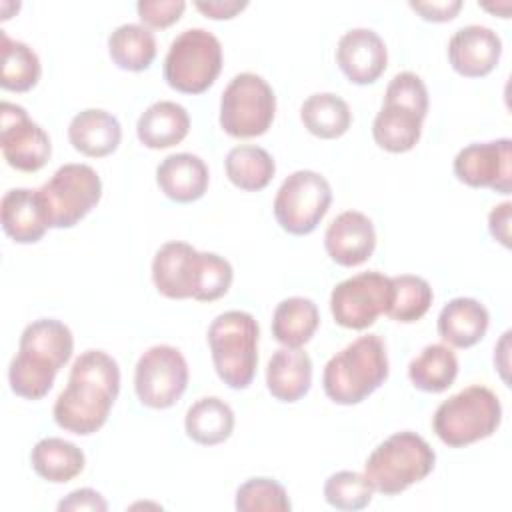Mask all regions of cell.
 <instances>
[{
  "label": "cell",
  "mask_w": 512,
  "mask_h": 512,
  "mask_svg": "<svg viewBox=\"0 0 512 512\" xmlns=\"http://www.w3.org/2000/svg\"><path fill=\"white\" fill-rule=\"evenodd\" d=\"M118 392V362L104 350H86L72 362L68 384L54 402V422L78 436L94 434L106 424Z\"/></svg>",
  "instance_id": "6da1fadb"
},
{
  "label": "cell",
  "mask_w": 512,
  "mask_h": 512,
  "mask_svg": "<svg viewBox=\"0 0 512 512\" xmlns=\"http://www.w3.org/2000/svg\"><path fill=\"white\" fill-rule=\"evenodd\" d=\"M232 278V264L224 256L198 252L188 242L170 240L152 258V282L162 296L172 300H218L228 292Z\"/></svg>",
  "instance_id": "7a4b0ae2"
},
{
  "label": "cell",
  "mask_w": 512,
  "mask_h": 512,
  "mask_svg": "<svg viewBox=\"0 0 512 512\" xmlns=\"http://www.w3.org/2000/svg\"><path fill=\"white\" fill-rule=\"evenodd\" d=\"M74 350L72 330L56 318L30 322L18 342V352L8 366L10 390L26 400L44 398Z\"/></svg>",
  "instance_id": "3957f363"
},
{
  "label": "cell",
  "mask_w": 512,
  "mask_h": 512,
  "mask_svg": "<svg viewBox=\"0 0 512 512\" xmlns=\"http://www.w3.org/2000/svg\"><path fill=\"white\" fill-rule=\"evenodd\" d=\"M386 378V344L378 334H366L352 340L326 362L322 388L332 402L352 406L368 398Z\"/></svg>",
  "instance_id": "277c9868"
},
{
  "label": "cell",
  "mask_w": 512,
  "mask_h": 512,
  "mask_svg": "<svg viewBox=\"0 0 512 512\" xmlns=\"http://www.w3.org/2000/svg\"><path fill=\"white\" fill-rule=\"evenodd\" d=\"M258 336L256 318L244 310H228L218 314L208 326V346L220 380L244 390L252 384L258 366Z\"/></svg>",
  "instance_id": "5b68a950"
},
{
  "label": "cell",
  "mask_w": 512,
  "mask_h": 512,
  "mask_svg": "<svg viewBox=\"0 0 512 512\" xmlns=\"http://www.w3.org/2000/svg\"><path fill=\"white\" fill-rule=\"evenodd\" d=\"M436 464V452L416 432L402 430L380 442L364 464V476L374 490L396 496L412 484L424 480Z\"/></svg>",
  "instance_id": "8992f818"
},
{
  "label": "cell",
  "mask_w": 512,
  "mask_h": 512,
  "mask_svg": "<svg viewBox=\"0 0 512 512\" xmlns=\"http://www.w3.org/2000/svg\"><path fill=\"white\" fill-rule=\"evenodd\" d=\"M500 422V398L490 388L472 384L436 408L432 430L446 446L462 448L492 436Z\"/></svg>",
  "instance_id": "52a82bcc"
},
{
  "label": "cell",
  "mask_w": 512,
  "mask_h": 512,
  "mask_svg": "<svg viewBox=\"0 0 512 512\" xmlns=\"http://www.w3.org/2000/svg\"><path fill=\"white\" fill-rule=\"evenodd\" d=\"M222 70V44L206 28H186L168 46L164 80L184 94H202Z\"/></svg>",
  "instance_id": "ba28073f"
},
{
  "label": "cell",
  "mask_w": 512,
  "mask_h": 512,
  "mask_svg": "<svg viewBox=\"0 0 512 512\" xmlns=\"http://www.w3.org/2000/svg\"><path fill=\"white\" fill-rule=\"evenodd\" d=\"M36 192L48 228H72L100 202L102 180L92 166L70 162Z\"/></svg>",
  "instance_id": "9c48e42d"
},
{
  "label": "cell",
  "mask_w": 512,
  "mask_h": 512,
  "mask_svg": "<svg viewBox=\"0 0 512 512\" xmlns=\"http://www.w3.org/2000/svg\"><path fill=\"white\" fill-rule=\"evenodd\" d=\"M274 114L276 96L272 86L254 72H240L222 92L218 122L234 138H254L272 126Z\"/></svg>",
  "instance_id": "30bf717a"
},
{
  "label": "cell",
  "mask_w": 512,
  "mask_h": 512,
  "mask_svg": "<svg viewBox=\"0 0 512 512\" xmlns=\"http://www.w3.org/2000/svg\"><path fill=\"white\" fill-rule=\"evenodd\" d=\"M332 202L330 182L314 170H296L284 178L274 196V218L294 236L310 234Z\"/></svg>",
  "instance_id": "8fae6325"
},
{
  "label": "cell",
  "mask_w": 512,
  "mask_h": 512,
  "mask_svg": "<svg viewBox=\"0 0 512 512\" xmlns=\"http://www.w3.org/2000/svg\"><path fill=\"white\" fill-rule=\"evenodd\" d=\"M188 386V364L182 352L170 344H154L140 354L134 368L138 400L156 410L176 404Z\"/></svg>",
  "instance_id": "7c38bea8"
},
{
  "label": "cell",
  "mask_w": 512,
  "mask_h": 512,
  "mask_svg": "<svg viewBox=\"0 0 512 512\" xmlns=\"http://www.w3.org/2000/svg\"><path fill=\"white\" fill-rule=\"evenodd\" d=\"M392 300V280L378 270L354 274L332 288L330 312L342 328L364 330L386 314Z\"/></svg>",
  "instance_id": "4fadbf2b"
},
{
  "label": "cell",
  "mask_w": 512,
  "mask_h": 512,
  "mask_svg": "<svg viewBox=\"0 0 512 512\" xmlns=\"http://www.w3.org/2000/svg\"><path fill=\"white\" fill-rule=\"evenodd\" d=\"M0 146L4 160L20 172L44 168L52 154L46 130L22 106L8 100L0 104Z\"/></svg>",
  "instance_id": "5bb4252c"
},
{
  "label": "cell",
  "mask_w": 512,
  "mask_h": 512,
  "mask_svg": "<svg viewBox=\"0 0 512 512\" xmlns=\"http://www.w3.org/2000/svg\"><path fill=\"white\" fill-rule=\"evenodd\" d=\"M454 174L472 188H490L498 194L512 190V140L474 142L454 156Z\"/></svg>",
  "instance_id": "9a60e30c"
},
{
  "label": "cell",
  "mask_w": 512,
  "mask_h": 512,
  "mask_svg": "<svg viewBox=\"0 0 512 512\" xmlns=\"http://www.w3.org/2000/svg\"><path fill=\"white\" fill-rule=\"evenodd\" d=\"M336 62L350 82L364 86L382 76L388 64V50L372 28H352L336 44Z\"/></svg>",
  "instance_id": "2e32d148"
},
{
  "label": "cell",
  "mask_w": 512,
  "mask_h": 512,
  "mask_svg": "<svg viewBox=\"0 0 512 512\" xmlns=\"http://www.w3.org/2000/svg\"><path fill=\"white\" fill-rule=\"evenodd\" d=\"M502 54L500 36L482 24L458 28L448 40V60L452 68L466 78L490 74Z\"/></svg>",
  "instance_id": "e0dca14e"
},
{
  "label": "cell",
  "mask_w": 512,
  "mask_h": 512,
  "mask_svg": "<svg viewBox=\"0 0 512 512\" xmlns=\"http://www.w3.org/2000/svg\"><path fill=\"white\" fill-rule=\"evenodd\" d=\"M328 256L346 268L366 262L376 248V230L372 220L358 210L340 212L324 232Z\"/></svg>",
  "instance_id": "ac0fdd59"
},
{
  "label": "cell",
  "mask_w": 512,
  "mask_h": 512,
  "mask_svg": "<svg viewBox=\"0 0 512 512\" xmlns=\"http://www.w3.org/2000/svg\"><path fill=\"white\" fill-rule=\"evenodd\" d=\"M210 174L206 162L190 152H176L166 156L156 166V184L174 202L188 204L204 196Z\"/></svg>",
  "instance_id": "d6986e66"
},
{
  "label": "cell",
  "mask_w": 512,
  "mask_h": 512,
  "mask_svg": "<svg viewBox=\"0 0 512 512\" xmlns=\"http://www.w3.org/2000/svg\"><path fill=\"white\" fill-rule=\"evenodd\" d=\"M424 118V112L408 104L384 98L382 108L372 122V138L386 152H408L420 140Z\"/></svg>",
  "instance_id": "ffe728a7"
},
{
  "label": "cell",
  "mask_w": 512,
  "mask_h": 512,
  "mask_svg": "<svg viewBox=\"0 0 512 512\" xmlns=\"http://www.w3.org/2000/svg\"><path fill=\"white\" fill-rule=\"evenodd\" d=\"M68 140L80 154L102 158L118 148L122 126L114 114L102 108H86L70 120Z\"/></svg>",
  "instance_id": "44dd1931"
},
{
  "label": "cell",
  "mask_w": 512,
  "mask_h": 512,
  "mask_svg": "<svg viewBox=\"0 0 512 512\" xmlns=\"http://www.w3.org/2000/svg\"><path fill=\"white\" fill-rule=\"evenodd\" d=\"M490 324V314L476 298H452L438 314V334L444 342L456 348H470L478 344Z\"/></svg>",
  "instance_id": "7402d4cb"
},
{
  "label": "cell",
  "mask_w": 512,
  "mask_h": 512,
  "mask_svg": "<svg viewBox=\"0 0 512 512\" xmlns=\"http://www.w3.org/2000/svg\"><path fill=\"white\" fill-rule=\"evenodd\" d=\"M312 384V360L300 348H278L266 366L268 392L280 402L300 400Z\"/></svg>",
  "instance_id": "603a6c76"
},
{
  "label": "cell",
  "mask_w": 512,
  "mask_h": 512,
  "mask_svg": "<svg viewBox=\"0 0 512 512\" xmlns=\"http://www.w3.org/2000/svg\"><path fill=\"white\" fill-rule=\"evenodd\" d=\"M0 218L4 232L18 244H34L48 230L38 192L30 188H10L2 196Z\"/></svg>",
  "instance_id": "cb8c5ba5"
},
{
  "label": "cell",
  "mask_w": 512,
  "mask_h": 512,
  "mask_svg": "<svg viewBox=\"0 0 512 512\" xmlns=\"http://www.w3.org/2000/svg\"><path fill=\"white\" fill-rule=\"evenodd\" d=\"M190 130V116L186 108L172 100H158L150 104L136 122L138 140L152 150L180 144Z\"/></svg>",
  "instance_id": "d4e9b609"
},
{
  "label": "cell",
  "mask_w": 512,
  "mask_h": 512,
  "mask_svg": "<svg viewBox=\"0 0 512 512\" xmlns=\"http://www.w3.org/2000/svg\"><path fill=\"white\" fill-rule=\"evenodd\" d=\"M30 464L40 478L52 484H64L84 470L86 456L74 442L48 436L34 444Z\"/></svg>",
  "instance_id": "484cf974"
},
{
  "label": "cell",
  "mask_w": 512,
  "mask_h": 512,
  "mask_svg": "<svg viewBox=\"0 0 512 512\" xmlns=\"http://www.w3.org/2000/svg\"><path fill=\"white\" fill-rule=\"evenodd\" d=\"M188 438L202 446H214L230 438L234 430V412L218 396H204L192 402L184 416Z\"/></svg>",
  "instance_id": "4316f807"
},
{
  "label": "cell",
  "mask_w": 512,
  "mask_h": 512,
  "mask_svg": "<svg viewBox=\"0 0 512 512\" xmlns=\"http://www.w3.org/2000/svg\"><path fill=\"white\" fill-rule=\"evenodd\" d=\"M320 324V312L314 300L304 296L284 298L272 314V336L290 348L304 346Z\"/></svg>",
  "instance_id": "83f0119b"
},
{
  "label": "cell",
  "mask_w": 512,
  "mask_h": 512,
  "mask_svg": "<svg viewBox=\"0 0 512 512\" xmlns=\"http://www.w3.org/2000/svg\"><path fill=\"white\" fill-rule=\"evenodd\" d=\"M156 50V36L144 24L126 22L116 26L108 36V54L122 70L142 72L150 68L156 58Z\"/></svg>",
  "instance_id": "f1b7e54d"
},
{
  "label": "cell",
  "mask_w": 512,
  "mask_h": 512,
  "mask_svg": "<svg viewBox=\"0 0 512 512\" xmlns=\"http://www.w3.org/2000/svg\"><path fill=\"white\" fill-rule=\"evenodd\" d=\"M304 128L324 140L340 138L352 124V112L344 98L334 92L310 94L300 106Z\"/></svg>",
  "instance_id": "f546056e"
},
{
  "label": "cell",
  "mask_w": 512,
  "mask_h": 512,
  "mask_svg": "<svg viewBox=\"0 0 512 512\" xmlns=\"http://www.w3.org/2000/svg\"><path fill=\"white\" fill-rule=\"evenodd\" d=\"M458 376V358L446 344L424 346L408 364V378L422 392H444Z\"/></svg>",
  "instance_id": "4dcf8cb0"
},
{
  "label": "cell",
  "mask_w": 512,
  "mask_h": 512,
  "mask_svg": "<svg viewBox=\"0 0 512 512\" xmlns=\"http://www.w3.org/2000/svg\"><path fill=\"white\" fill-rule=\"evenodd\" d=\"M228 180L246 192H258L270 184L276 172L274 158L268 150L254 144L234 146L224 160Z\"/></svg>",
  "instance_id": "1f68e13d"
},
{
  "label": "cell",
  "mask_w": 512,
  "mask_h": 512,
  "mask_svg": "<svg viewBox=\"0 0 512 512\" xmlns=\"http://www.w3.org/2000/svg\"><path fill=\"white\" fill-rule=\"evenodd\" d=\"M0 86L10 92H26L40 80L38 54L20 40H12L0 30Z\"/></svg>",
  "instance_id": "d6a6232c"
},
{
  "label": "cell",
  "mask_w": 512,
  "mask_h": 512,
  "mask_svg": "<svg viewBox=\"0 0 512 512\" xmlns=\"http://www.w3.org/2000/svg\"><path fill=\"white\" fill-rule=\"evenodd\" d=\"M390 280H392V300L386 310V316L404 324L420 320L428 312L434 300L430 284L422 276H414V274H400V276H392Z\"/></svg>",
  "instance_id": "836d02e7"
},
{
  "label": "cell",
  "mask_w": 512,
  "mask_h": 512,
  "mask_svg": "<svg viewBox=\"0 0 512 512\" xmlns=\"http://www.w3.org/2000/svg\"><path fill=\"white\" fill-rule=\"evenodd\" d=\"M374 486L354 470H338L324 482V500L336 510H362L372 502Z\"/></svg>",
  "instance_id": "e575fe53"
},
{
  "label": "cell",
  "mask_w": 512,
  "mask_h": 512,
  "mask_svg": "<svg viewBox=\"0 0 512 512\" xmlns=\"http://www.w3.org/2000/svg\"><path fill=\"white\" fill-rule=\"evenodd\" d=\"M286 488L274 478H250L236 490L238 512H290Z\"/></svg>",
  "instance_id": "d590c367"
},
{
  "label": "cell",
  "mask_w": 512,
  "mask_h": 512,
  "mask_svg": "<svg viewBox=\"0 0 512 512\" xmlns=\"http://www.w3.org/2000/svg\"><path fill=\"white\" fill-rule=\"evenodd\" d=\"M186 8L184 0H140L136 12L148 28H168L178 22Z\"/></svg>",
  "instance_id": "8d00e7d4"
},
{
  "label": "cell",
  "mask_w": 512,
  "mask_h": 512,
  "mask_svg": "<svg viewBox=\"0 0 512 512\" xmlns=\"http://www.w3.org/2000/svg\"><path fill=\"white\" fill-rule=\"evenodd\" d=\"M408 6L418 12L424 20H432V22H448L452 20L460 8H462V0H428V2H414L410 0Z\"/></svg>",
  "instance_id": "74e56055"
},
{
  "label": "cell",
  "mask_w": 512,
  "mask_h": 512,
  "mask_svg": "<svg viewBox=\"0 0 512 512\" xmlns=\"http://www.w3.org/2000/svg\"><path fill=\"white\" fill-rule=\"evenodd\" d=\"M58 510H94V512H106L108 504L102 498L100 492L92 488H78L72 490L64 500L58 502Z\"/></svg>",
  "instance_id": "f35d334b"
},
{
  "label": "cell",
  "mask_w": 512,
  "mask_h": 512,
  "mask_svg": "<svg viewBox=\"0 0 512 512\" xmlns=\"http://www.w3.org/2000/svg\"><path fill=\"white\" fill-rule=\"evenodd\" d=\"M510 210H512V204L506 200L494 206L488 214V230L492 238H496L506 248L510 246Z\"/></svg>",
  "instance_id": "ab89813d"
},
{
  "label": "cell",
  "mask_w": 512,
  "mask_h": 512,
  "mask_svg": "<svg viewBox=\"0 0 512 512\" xmlns=\"http://www.w3.org/2000/svg\"><path fill=\"white\" fill-rule=\"evenodd\" d=\"M194 6L208 18L222 20L242 12L248 6V2L246 0H196Z\"/></svg>",
  "instance_id": "60d3db41"
}]
</instances>
